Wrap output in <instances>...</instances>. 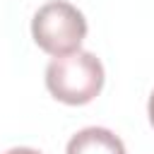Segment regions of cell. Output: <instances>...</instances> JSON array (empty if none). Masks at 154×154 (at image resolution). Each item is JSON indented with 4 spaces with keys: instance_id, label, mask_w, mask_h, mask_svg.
Wrapping results in <instances>:
<instances>
[{
    "instance_id": "277c9868",
    "label": "cell",
    "mask_w": 154,
    "mask_h": 154,
    "mask_svg": "<svg viewBox=\"0 0 154 154\" xmlns=\"http://www.w3.org/2000/svg\"><path fill=\"white\" fill-rule=\"evenodd\" d=\"M5 154H41L38 149H31V147H12V149H7Z\"/></svg>"
},
{
    "instance_id": "7a4b0ae2",
    "label": "cell",
    "mask_w": 154,
    "mask_h": 154,
    "mask_svg": "<svg viewBox=\"0 0 154 154\" xmlns=\"http://www.w3.org/2000/svg\"><path fill=\"white\" fill-rule=\"evenodd\" d=\"M31 36L48 55H70L79 51L87 36V19L75 5L65 0H51L36 10L31 19Z\"/></svg>"
},
{
    "instance_id": "6da1fadb",
    "label": "cell",
    "mask_w": 154,
    "mask_h": 154,
    "mask_svg": "<svg viewBox=\"0 0 154 154\" xmlns=\"http://www.w3.org/2000/svg\"><path fill=\"white\" fill-rule=\"evenodd\" d=\"M103 65L89 51L53 58L46 67V87L53 99L67 106H84L103 89Z\"/></svg>"
},
{
    "instance_id": "5b68a950",
    "label": "cell",
    "mask_w": 154,
    "mask_h": 154,
    "mask_svg": "<svg viewBox=\"0 0 154 154\" xmlns=\"http://www.w3.org/2000/svg\"><path fill=\"white\" fill-rule=\"evenodd\" d=\"M147 111H149V123H152V128H154V91H152V96H149V106H147Z\"/></svg>"
},
{
    "instance_id": "3957f363",
    "label": "cell",
    "mask_w": 154,
    "mask_h": 154,
    "mask_svg": "<svg viewBox=\"0 0 154 154\" xmlns=\"http://www.w3.org/2000/svg\"><path fill=\"white\" fill-rule=\"evenodd\" d=\"M65 154H125V144L108 128H84L70 137Z\"/></svg>"
}]
</instances>
